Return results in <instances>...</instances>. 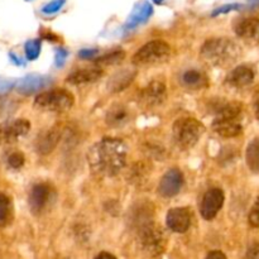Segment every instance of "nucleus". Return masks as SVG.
Wrapping results in <instances>:
<instances>
[{
    "label": "nucleus",
    "mask_w": 259,
    "mask_h": 259,
    "mask_svg": "<svg viewBox=\"0 0 259 259\" xmlns=\"http://www.w3.org/2000/svg\"><path fill=\"white\" fill-rule=\"evenodd\" d=\"M128 147L121 139L104 137L88 152V163L96 177L116 176L124 168Z\"/></svg>",
    "instance_id": "1"
},
{
    "label": "nucleus",
    "mask_w": 259,
    "mask_h": 259,
    "mask_svg": "<svg viewBox=\"0 0 259 259\" xmlns=\"http://www.w3.org/2000/svg\"><path fill=\"white\" fill-rule=\"evenodd\" d=\"M202 60L215 67H229L240 55V50L235 42L229 38H211L202 45L200 50Z\"/></svg>",
    "instance_id": "2"
},
{
    "label": "nucleus",
    "mask_w": 259,
    "mask_h": 259,
    "mask_svg": "<svg viewBox=\"0 0 259 259\" xmlns=\"http://www.w3.org/2000/svg\"><path fill=\"white\" fill-rule=\"evenodd\" d=\"M243 104L238 101L227 103L218 109L212 121V131L223 138H234L243 131L242 125Z\"/></svg>",
    "instance_id": "3"
},
{
    "label": "nucleus",
    "mask_w": 259,
    "mask_h": 259,
    "mask_svg": "<svg viewBox=\"0 0 259 259\" xmlns=\"http://www.w3.org/2000/svg\"><path fill=\"white\" fill-rule=\"evenodd\" d=\"M205 132L204 124L192 116L177 119L172 126V136L177 147L186 151L197 144Z\"/></svg>",
    "instance_id": "4"
},
{
    "label": "nucleus",
    "mask_w": 259,
    "mask_h": 259,
    "mask_svg": "<svg viewBox=\"0 0 259 259\" xmlns=\"http://www.w3.org/2000/svg\"><path fill=\"white\" fill-rule=\"evenodd\" d=\"M171 57V47L163 40H152L139 48L132 58L137 67H153L167 62Z\"/></svg>",
    "instance_id": "5"
},
{
    "label": "nucleus",
    "mask_w": 259,
    "mask_h": 259,
    "mask_svg": "<svg viewBox=\"0 0 259 259\" xmlns=\"http://www.w3.org/2000/svg\"><path fill=\"white\" fill-rule=\"evenodd\" d=\"M138 240L141 249L151 257L161 255L166 250V232L161 225L154 224V223H146L139 227Z\"/></svg>",
    "instance_id": "6"
},
{
    "label": "nucleus",
    "mask_w": 259,
    "mask_h": 259,
    "mask_svg": "<svg viewBox=\"0 0 259 259\" xmlns=\"http://www.w3.org/2000/svg\"><path fill=\"white\" fill-rule=\"evenodd\" d=\"M73 104H75V98H73L72 93L65 90V89L48 90L37 95L34 99L35 109H39L43 111L62 113V111L70 110Z\"/></svg>",
    "instance_id": "7"
},
{
    "label": "nucleus",
    "mask_w": 259,
    "mask_h": 259,
    "mask_svg": "<svg viewBox=\"0 0 259 259\" xmlns=\"http://www.w3.org/2000/svg\"><path fill=\"white\" fill-rule=\"evenodd\" d=\"M55 190L48 184H37L32 187L29 194V207L33 215H40L55 201Z\"/></svg>",
    "instance_id": "8"
},
{
    "label": "nucleus",
    "mask_w": 259,
    "mask_h": 259,
    "mask_svg": "<svg viewBox=\"0 0 259 259\" xmlns=\"http://www.w3.org/2000/svg\"><path fill=\"white\" fill-rule=\"evenodd\" d=\"M30 131V123L25 119L7 120L0 124V146H9Z\"/></svg>",
    "instance_id": "9"
},
{
    "label": "nucleus",
    "mask_w": 259,
    "mask_h": 259,
    "mask_svg": "<svg viewBox=\"0 0 259 259\" xmlns=\"http://www.w3.org/2000/svg\"><path fill=\"white\" fill-rule=\"evenodd\" d=\"M225 195L222 189L219 187H214L205 192L204 197L201 200V205H200V212L201 217L205 220H212L219 211L222 210L223 205H224Z\"/></svg>",
    "instance_id": "10"
},
{
    "label": "nucleus",
    "mask_w": 259,
    "mask_h": 259,
    "mask_svg": "<svg viewBox=\"0 0 259 259\" xmlns=\"http://www.w3.org/2000/svg\"><path fill=\"white\" fill-rule=\"evenodd\" d=\"M184 174L179 168L174 167L162 176L158 185V194L164 199H171L180 194L184 187Z\"/></svg>",
    "instance_id": "11"
},
{
    "label": "nucleus",
    "mask_w": 259,
    "mask_h": 259,
    "mask_svg": "<svg viewBox=\"0 0 259 259\" xmlns=\"http://www.w3.org/2000/svg\"><path fill=\"white\" fill-rule=\"evenodd\" d=\"M167 98V88L162 81H152L139 93V103L147 109H153L163 104Z\"/></svg>",
    "instance_id": "12"
},
{
    "label": "nucleus",
    "mask_w": 259,
    "mask_h": 259,
    "mask_svg": "<svg viewBox=\"0 0 259 259\" xmlns=\"http://www.w3.org/2000/svg\"><path fill=\"white\" fill-rule=\"evenodd\" d=\"M192 222V212L190 207H174L167 212L166 223L171 232L186 233Z\"/></svg>",
    "instance_id": "13"
},
{
    "label": "nucleus",
    "mask_w": 259,
    "mask_h": 259,
    "mask_svg": "<svg viewBox=\"0 0 259 259\" xmlns=\"http://www.w3.org/2000/svg\"><path fill=\"white\" fill-rule=\"evenodd\" d=\"M152 14H153V5L151 3L146 2V0L137 3L136 7L133 8L132 13L129 14L125 24H124V29L132 30L134 28L139 27V25L144 24L146 22H148Z\"/></svg>",
    "instance_id": "14"
},
{
    "label": "nucleus",
    "mask_w": 259,
    "mask_h": 259,
    "mask_svg": "<svg viewBox=\"0 0 259 259\" xmlns=\"http://www.w3.org/2000/svg\"><path fill=\"white\" fill-rule=\"evenodd\" d=\"M51 83H52V80L47 76L29 75L18 81L17 91L22 95H32V94H35L42 89L47 88Z\"/></svg>",
    "instance_id": "15"
},
{
    "label": "nucleus",
    "mask_w": 259,
    "mask_h": 259,
    "mask_svg": "<svg viewBox=\"0 0 259 259\" xmlns=\"http://www.w3.org/2000/svg\"><path fill=\"white\" fill-rule=\"evenodd\" d=\"M254 80V71L247 65H240L233 68L225 78V83L232 88L242 89L250 85Z\"/></svg>",
    "instance_id": "16"
},
{
    "label": "nucleus",
    "mask_w": 259,
    "mask_h": 259,
    "mask_svg": "<svg viewBox=\"0 0 259 259\" xmlns=\"http://www.w3.org/2000/svg\"><path fill=\"white\" fill-rule=\"evenodd\" d=\"M103 75V68L98 67V66H93L90 68H82V70H76L71 72L66 78V82L76 86L88 85V83H93L95 81L100 80Z\"/></svg>",
    "instance_id": "17"
},
{
    "label": "nucleus",
    "mask_w": 259,
    "mask_h": 259,
    "mask_svg": "<svg viewBox=\"0 0 259 259\" xmlns=\"http://www.w3.org/2000/svg\"><path fill=\"white\" fill-rule=\"evenodd\" d=\"M238 37L250 43H259V18H245L234 28Z\"/></svg>",
    "instance_id": "18"
},
{
    "label": "nucleus",
    "mask_w": 259,
    "mask_h": 259,
    "mask_svg": "<svg viewBox=\"0 0 259 259\" xmlns=\"http://www.w3.org/2000/svg\"><path fill=\"white\" fill-rule=\"evenodd\" d=\"M61 138V131L57 126H53L50 131H46L37 137L35 141V149L40 154H48L56 148Z\"/></svg>",
    "instance_id": "19"
},
{
    "label": "nucleus",
    "mask_w": 259,
    "mask_h": 259,
    "mask_svg": "<svg viewBox=\"0 0 259 259\" xmlns=\"http://www.w3.org/2000/svg\"><path fill=\"white\" fill-rule=\"evenodd\" d=\"M129 119H131V114H129L128 108L123 104H114L109 108L105 120L106 124L111 128H120L128 123Z\"/></svg>",
    "instance_id": "20"
},
{
    "label": "nucleus",
    "mask_w": 259,
    "mask_h": 259,
    "mask_svg": "<svg viewBox=\"0 0 259 259\" xmlns=\"http://www.w3.org/2000/svg\"><path fill=\"white\" fill-rule=\"evenodd\" d=\"M181 81L185 88L190 89V90H200V89H205L209 86V78H207L206 73L196 70V68H190V70L185 71L181 76Z\"/></svg>",
    "instance_id": "21"
},
{
    "label": "nucleus",
    "mask_w": 259,
    "mask_h": 259,
    "mask_svg": "<svg viewBox=\"0 0 259 259\" xmlns=\"http://www.w3.org/2000/svg\"><path fill=\"white\" fill-rule=\"evenodd\" d=\"M136 71L126 68V70H120L116 73L111 76V78L108 82V89L113 93H118V91L124 90L128 88L132 83V81L136 77Z\"/></svg>",
    "instance_id": "22"
},
{
    "label": "nucleus",
    "mask_w": 259,
    "mask_h": 259,
    "mask_svg": "<svg viewBox=\"0 0 259 259\" xmlns=\"http://www.w3.org/2000/svg\"><path fill=\"white\" fill-rule=\"evenodd\" d=\"M245 161L248 167L254 174H259V138L253 139L247 147Z\"/></svg>",
    "instance_id": "23"
},
{
    "label": "nucleus",
    "mask_w": 259,
    "mask_h": 259,
    "mask_svg": "<svg viewBox=\"0 0 259 259\" xmlns=\"http://www.w3.org/2000/svg\"><path fill=\"white\" fill-rule=\"evenodd\" d=\"M124 58H125V52L123 50H116L108 53V55L101 56V57H96L95 66H98L100 68L109 67V66H115L123 62Z\"/></svg>",
    "instance_id": "24"
},
{
    "label": "nucleus",
    "mask_w": 259,
    "mask_h": 259,
    "mask_svg": "<svg viewBox=\"0 0 259 259\" xmlns=\"http://www.w3.org/2000/svg\"><path fill=\"white\" fill-rule=\"evenodd\" d=\"M13 220V202L9 196L0 194V225L10 224Z\"/></svg>",
    "instance_id": "25"
},
{
    "label": "nucleus",
    "mask_w": 259,
    "mask_h": 259,
    "mask_svg": "<svg viewBox=\"0 0 259 259\" xmlns=\"http://www.w3.org/2000/svg\"><path fill=\"white\" fill-rule=\"evenodd\" d=\"M147 176H148V166L143 162H138V163L132 167V176L129 179H131L132 182L141 184L142 181L147 180Z\"/></svg>",
    "instance_id": "26"
},
{
    "label": "nucleus",
    "mask_w": 259,
    "mask_h": 259,
    "mask_svg": "<svg viewBox=\"0 0 259 259\" xmlns=\"http://www.w3.org/2000/svg\"><path fill=\"white\" fill-rule=\"evenodd\" d=\"M42 48V43L39 39H30L25 43V56L29 61H34L38 58Z\"/></svg>",
    "instance_id": "27"
},
{
    "label": "nucleus",
    "mask_w": 259,
    "mask_h": 259,
    "mask_svg": "<svg viewBox=\"0 0 259 259\" xmlns=\"http://www.w3.org/2000/svg\"><path fill=\"white\" fill-rule=\"evenodd\" d=\"M24 162L25 158L24 154H23L22 152H13V153L9 154V157H8V164H9V167H12V168L14 169L22 168V167L24 166Z\"/></svg>",
    "instance_id": "28"
},
{
    "label": "nucleus",
    "mask_w": 259,
    "mask_h": 259,
    "mask_svg": "<svg viewBox=\"0 0 259 259\" xmlns=\"http://www.w3.org/2000/svg\"><path fill=\"white\" fill-rule=\"evenodd\" d=\"M66 0H51L48 4H46L45 7L42 8V12L45 14H55V13L60 12L61 8L65 5Z\"/></svg>",
    "instance_id": "29"
},
{
    "label": "nucleus",
    "mask_w": 259,
    "mask_h": 259,
    "mask_svg": "<svg viewBox=\"0 0 259 259\" xmlns=\"http://www.w3.org/2000/svg\"><path fill=\"white\" fill-rule=\"evenodd\" d=\"M243 5L237 4V3H233V4H227V5H223V7L217 8V9L212 12V17H218V15H222V14H227V13L230 12H234V10H239Z\"/></svg>",
    "instance_id": "30"
},
{
    "label": "nucleus",
    "mask_w": 259,
    "mask_h": 259,
    "mask_svg": "<svg viewBox=\"0 0 259 259\" xmlns=\"http://www.w3.org/2000/svg\"><path fill=\"white\" fill-rule=\"evenodd\" d=\"M248 219H249V224L252 225V227L259 228V196L257 201H255V204L253 205L252 210H250Z\"/></svg>",
    "instance_id": "31"
},
{
    "label": "nucleus",
    "mask_w": 259,
    "mask_h": 259,
    "mask_svg": "<svg viewBox=\"0 0 259 259\" xmlns=\"http://www.w3.org/2000/svg\"><path fill=\"white\" fill-rule=\"evenodd\" d=\"M99 50L98 48H83L78 52V57L81 60H94V58L98 57Z\"/></svg>",
    "instance_id": "32"
},
{
    "label": "nucleus",
    "mask_w": 259,
    "mask_h": 259,
    "mask_svg": "<svg viewBox=\"0 0 259 259\" xmlns=\"http://www.w3.org/2000/svg\"><path fill=\"white\" fill-rule=\"evenodd\" d=\"M67 56H68V52L65 50V48H58L57 55H56V65H57L58 67L63 66V63L66 62Z\"/></svg>",
    "instance_id": "33"
},
{
    "label": "nucleus",
    "mask_w": 259,
    "mask_h": 259,
    "mask_svg": "<svg viewBox=\"0 0 259 259\" xmlns=\"http://www.w3.org/2000/svg\"><path fill=\"white\" fill-rule=\"evenodd\" d=\"M14 82L12 80H7V78H0V93H5V91L9 90L10 88H13Z\"/></svg>",
    "instance_id": "34"
},
{
    "label": "nucleus",
    "mask_w": 259,
    "mask_h": 259,
    "mask_svg": "<svg viewBox=\"0 0 259 259\" xmlns=\"http://www.w3.org/2000/svg\"><path fill=\"white\" fill-rule=\"evenodd\" d=\"M253 110H254L255 116L259 119V90L254 94V99H253Z\"/></svg>",
    "instance_id": "35"
},
{
    "label": "nucleus",
    "mask_w": 259,
    "mask_h": 259,
    "mask_svg": "<svg viewBox=\"0 0 259 259\" xmlns=\"http://www.w3.org/2000/svg\"><path fill=\"white\" fill-rule=\"evenodd\" d=\"M206 258H227V255L220 252V250H212L206 255Z\"/></svg>",
    "instance_id": "36"
},
{
    "label": "nucleus",
    "mask_w": 259,
    "mask_h": 259,
    "mask_svg": "<svg viewBox=\"0 0 259 259\" xmlns=\"http://www.w3.org/2000/svg\"><path fill=\"white\" fill-rule=\"evenodd\" d=\"M248 257L259 258V245H255V247L250 248L249 253H248Z\"/></svg>",
    "instance_id": "37"
},
{
    "label": "nucleus",
    "mask_w": 259,
    "mask_h": 259,
    "mask_svg": "<svg viewBox=\"0 0 259 259\" xmlns=\"http://www.w3.org/2000/svg\"><path fill=\"white\" fill-rule=\"evenodd\" d=\"M101 257H111V258H115V255L111 254V253H106V252L99 253V254L96 255V258H101Z\"/></svg>",
    "instance_id": "38"
},
{
    "label": "nucleus",
    "mask_w": 259,
    "mask_h": 259,
    "mask_svg": "<svg viewBox=\"0 0 259 259\" xmlns=\"http://www.w3.org/2000/svg\"><path fill=\"white\" fill-rule=\"evenodd\" d=\"M249 2L250 5H253V7H259V0H248Z\"/></svg>",
    "instance_id": "39"
},
{
    "label": "nucleus",
    "mask_w": 259,
    "mask_h": 259,
    "mask_svg": "<svg viewBox=\"0 0 259 259\" xmlns=\"http://www.w3.org/2000/svg\"><path fill=\"white\" fill-rule=\"evenodd\" d=\"M154 3H156V4H162V3H163V0H153Z\"/></svg>",
    "instance_id": "40"
}]
</instances>
